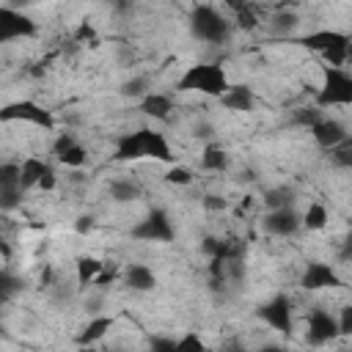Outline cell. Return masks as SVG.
<instances>
[{
	"instance_id": "obj_33",
	"label": "cell",
	"mask_w": 352,
	"mask_h": 352,
	"mask_svg": "<svg viewBox=\"0 0 352 352\" xmlns=\"http://www.w3.org/2000/svg\"><path fill=\"white\" fill-rule=\"evenodd\" d=\"M176 349H195V352H201L204 349V341L195 333H187V336L176 338Z\"/></svg>"
},
{
	"instance_id": "obj_10",
	"label": "cell",
	"mask_w": 352,
	"mask_h": 352,
	"mask_svg": "<svg viewBox=\"0 0 352 352\" xmlns=\"http://www.w3.org/2000/svg\"><path fill=\"white\" fill-rule=\"evenodd\" d=\"M336 336H341L338 333V319L324 308H314L308 314V344L319 346V344L333 341Z\"/></svg>"
},
{
	"instance_id": "obj_13",
	"label": "cell",
	"mask_w": 352,
	"mask_h": 352,
	"mask_svg": "<svg viewBox=\"0 0 352 352\" xmlns=\"http://www.w3.org/2000/svg\"><path fill=\"white\" fill-rule=\"evenodd\" d=\"M41 187V190H52L55 187V170L52 165H47L44 160H36V157H28L22 162V187Z\"/></svg>"
},
{
	"instance_id": "obj_16",
	"label": "cell",
	"mask_w": 352,
	"mask_h": 352,
	"mask_svg": "<svg viewBox=\"0 0 352 352\" xmlns=\"http://www.w3.org/2000/svg\"><path fill=\"white\" fill-rule=\"evenodd\" d=\"M220 102L228 107V110H239V113H250L253 104H256V96L248 85H228V91L220 96Z\"/></svg>"
},
{
	"instance_id": "obj_39",
	"label": "cell",
	"mask_w": 352,
	"mask_h": 352,
	"mask_svg": "<svg viewBox=\"0 0 352 352\" xmlns=\"http://www.w3.org/2000/svg\"><path fill=\"white\" fill-rule=\"evenodd\" d=\"M74 228H77V234H88V231L94 228V217H91V214H82V217H77Z\"/></svg>"
},
{
	"instance_id": "obj_19",
	"label": "cell",
	"mask_w": 352,
	"mask_h": 352,
	"mask_svg": "<svg viewBox=\"0 0 352 352\" xmlns=\"http://www.w3.org/2000/svg\"><path fill=\"white\" fill-rule=\"evenodd\" d=\"M110 327H113V319H110V316H94V319L82 327V333L77 336V344H94V341H99Z\"/></svg>"
},
{
	"instance_id": "obj_21",
	"label": "cell",
	"mask_w": 352,
	"mask_h": 352,
	"mask_svg": "<svg viewBox=\"0 0 352 352\" xmlns=\"http://www.w3.org/2000/svg\"><path fill=\"white\" fill-rule=\"evenodd\" d=\"M201 168L204 170H226L228 168V154H226V148H220V146H206L204 148V154H201Z\"/></svg>"
},
{
	"instance_id": "obj_4",
	"label": "cell",
	"mask_w": 352,
	"mask_h": 352,
	"mask_svg": "<svg viewBox=\"0 0 352 352\" xmlns=\"http://www.w3.org/2000/svg\"><path fill=\"white\" fill-rule=\"evenodd\" d=\"M349 36L338 33V30H314L302 38H297V44L319 52L330 66H344L346 63V52H349Z\"/></svg>"
},
{
	"instance_id": "obj_14",
	"label": "cell",
	"mask_w": 352,
	"mask_h": 352,
	"mask_svg": "<svg viewBox=\"0 0 352 352\" xmlns=\"http://www.w3.org/2000/svg\"><path fill=\"white\" fill-rule=\"evenodd\" d=\"M52 154L58 157V162H63L69 168L85 165V148L77 143V138L72 132H60L58 135V140L52 143Z\"/></svg>"
},
{
	"instance_id": "obj_37",
	"label": "cell",
	"mask_w": 352,
	"mask_h": 352,
	"mask_svg": "<svg viewBox=\"0 0 352 352\" xmlns=\"http://www.w3.org/2000/svg\"><path fill=\"white\" fill-rule=\"evenodd\" d=\"M204 206H206L209 212H223V209L228 206V201L220 198V195H206V198H204Z\"/></svg>"
},
{
	"instance_id": "obj_38",
	"label": "cell",
	"mask_w": 352,
	"mask_h": 352,
	"mask_svg": "<svg viewBox=\"0 0 352 352\" xmlns=\"http://www.w3.org/2000/svg\"><path fill=\"white\" fill-rule=\"evenodd\" d=\"M192 135H195V138H201V140H209V138L214 135V129H212V124H209V121H198V124L192 126Z\"/></svg>"
},
{
	"instance_id": "obj_34",
	"label": "cell",
	"mask_w": 352,
	"mask_h": 352,
	"mask_svg": "<svg viewBox=\"0 0 352 352\" xmlns=\"http://www.w3.org/2000/svg\"><path fill=\"white\" fill-rule=\"evenodd\" d=\"M338 333L341 336H352V305H344L338 314Z\"/></svg>"
},
{
	"instance_id": "obj_42",
	"label": "cell",
	"mask_w": 352,
	"mask_h": 352,
	"mask_svg": "<svg viewBox=\"0 0 352 352\" xmlns=\"http://www.w3.org/2000/svg\"><path fill=\"white\" fill-rule=\"evenodd\" d=\"M99 305H102V297L96 294V297H91V300L85 302V311H91V314H99Z\"/></svg>"
},
{
	"instance_id": "obj_24",
	"label": "cell",
	"mask_w": 352,
	"mask_h": 352,
	"mask_svg": "<svg viewBox=\"0 0 352 352\" xmlns=\"http://www.w3.org/2000/svg\"><path fill=\"white\" fill-rule=\"evenodd\" d=\"M327 226V209L322 204H308L305 214H302V228L308 231H319Z\"/></svg>"
},
{
	"instance_id": "obj_44",
	"label": "cell",
	"mask_w": 352,
	"mask_h": 352,
	"mask_svg": "<svg viewBox=\"0 0 352 352\" xmlns=\"http://www.w3.org/2000/svg\"><path fill=\"white\" fill-rule=\"evenodd\" d=\"M352 60V41H349V52H346V63Z\"/></svg>"
},
{
	"instance_id": "obj_22",
	"label": "cell",
	"mask_w": 352,
	"mask_h": 352,
	"mask_svg": "<svg viewBox=\"0 0 352 352\" xmlns=\"http://www.w3.org/2000/svg\"><path fill=\"white\" fill-rule=\"evenodd\" d=\"M264 204H267L270 209L292 206V204H294V190H292V187H286V184L272 187V190H267V192H264Z\"/></svg>"
},
{
	"instance_id": "obj_5",
	"label": "cell",
	"mask_w": 352,
	"mask_h": 352,
	"mask_svg": "<svg viewBox=\"0 0 352 352\" xmlns=\"http://www.w3.org/2000/svg\"><path fill=\"white\" fill-rule=\"evenodd\" d=\"M316 104L319 107L352 104V72L327 63L324 66V77H322V88L316 94Z\"/></svg>"
},
{
	"instance_id": "obj_3",
	"label": "cell",
	"mask_w": 352,
	"mask_h": 352,
	"mask_svg": "<svg viewBox=\"0 0 352 352\" xmlns=\"http://www.w3.org/2000/svg\"><path fill=\"white\" fill-rule=\"evenodd\" d=\"M190 33L204 44H226L231 36V22L212 6H195L190 11Z\"/></svg>"
},
{
	"instance_id": "obj_23",
	"label": "cell",
	"mask_w": 352,
	"mask_h": 352,
	"mask_svg": "<svg viewBox=\"0 0 352 352\" xmlns=\"http://www.w3.org/2000/svg\"><path fill=\"white\" fill-rule=\"evenodd\" d=\"M102 270H104L102 261H96V258H91V256H82V258L77 261V283H80V286H88Z\"/></svg>"
},
{
	"instance_id": "obj_18",
	"label": "cell",
	"mask_w": 352,
	"mask_h": 352,
	"mask_svg": "<svg viewBox=\"0 0 352 352\" xmlns=\"http://www.w3.org/2000/svg\"><path fill=\"white\" fill-rule=\"evenodd\" d=\"M140 110H143L146 116H151V118L168 121V116H170V110H173V102H170V96H165V94H146V96L140 99Z\"/></svg>"
},
{
	"instance_id": "obj_31",
	"label": "cell",
	"mask_w": 352,
	"mask_h": 352,
	"mask_svg": "<svg viewBox=\"0 0 352 352\" xmlns=\"http://www.w3.org/2000/svg\"><path fill=\"white\" fill-rule=\"evenodd\" d=\"M236 14V25L242 28V30H256V25H258V19H256V14H253V8L245 3L242 8H236L234 11Z\"/></svg>"
},
{
	"instance_id": "obj_11",
	"label": "cell",
	"mask_w": 352,
	"mask_h": 352,
	"mask_svg": "<svg viewBox=\"0 0 352 352\" xmlns=\"http://www.w3.org/2000/svg\"><path fill=\"white\" fill-rule=\"evenodd\" d=\"M264 228L272 236H294L302 228V214L294 212V206H280V209H270V214L264 217Z\"/></svg>"
},
{
	"instance_id": "obj_27",
	"label": "cell",
	"mask_w": 352,
	"mask_h": 352,
	"mask_svg": "<svg viewBox=\"0 0 352 352\" xmlns=\"http://www.w3.org/2000/svg\"><path fill=\"white\" fill-rule=\"evenodd\" d=\"M272 33H278V36H286V33H292L294 28H297V14L294 11H278L275 16H272Z\"/></svg>"
},
{
	"instance_id": "obj_12",
	"label": "cell",
	"mask_w": 352,
	"mask_h": 352,
	"mask_svg": "<svg viewBox=\"0 0 352 352\" xmlns=\"http://www.w3.org/2000/svg\"><path fill=\"white\" fill-rule=\"evenodd\" d=\"M300 286L308 289V292H316V289H336V286H341V278H338V272H336L330 264H324V261H308V264H305V272H302V278H300Z\"/></svg>"
},
{
	"instance_id": "obj_7",
	"label": "cell",
	"mask_w": 352,
	"mask_h": 352,
	"mask_svg": "<svg viewBox=\"0 0 352 352\" xmlns=\"http://www.w3.org/2000/svg\"><path fill=\"white\" fill-rule=\"evenodd\" d=\"M0 121H30L41 129H55V118L50 110H44L41 104L22 99V102H11L0 110Z\"/></svg>"
},
{
	"instance_id": "obj_30",
	"label": "cell",
	"mask_w": 352,
	"mask_h": 352,
	"mask_svg": "<svg viewBox=\"0 0 352 352\" xmlns=\"http://www.w3.org/2000/svg\"><path fill=\"white\" fill-rule=\"evenodd\" d=\"M6 184H22V165H16V162L0 165V187H6Z\"/></svg>"
},
{
	"instance_id": "obj_32",
	"label": "cell",
	"mask_w": 352,
	"mask_h": 352,
	"mask_svg": "<svg viewBox=\"0 0 352 352\" xmlns=\"http://www.w3.org/2000/svg\"><path fill=\"white\" fill-rule=\"evenodd\" d=\"M165 182H168V184H190V182H192V173H190V168H184V165H173V168L165 173Z\"/></svg>"
},
{
	"instance_id": "obj_28",
	"label": "cell",
	"mask_w": 352,
	"mask_h": 352,
	"mask_svg": "<svg viewBox=\"0 0 352 352\" xmlns=\"http://www.w3.org/2000/svg\"><path fill=\"white\" fill-rule=\"evenodd\" d=\"M322 118V110H319V104L316 107H297L294 113H292V124H297V126H305V129H311L316 121Z\"/></svg>"
},
{
	"instance_id": "obj_17",
	"label": "cell",
	"mask_w": 352,
	"mask_h": 352,
	"mask_svg": "<svg viewBox=\"0 0 352 352\" xmlns=\"http://www.w3.org/2000/svg\"><path fill=\"white\" fill-rule=\"evenodd\" d=\"M124 283L135 292H151L157 286V278L146 264H129L124 270Z\"/></svg>"
},
{
	"instance_id": "obj_36",
	"label": "cell",
	"mask_w": 352,
	"mask_h": 352,
	"mask_svg": "<svg viewBox=\"0 0 352 352\" xmlns=\"http://www.w3.org/2000/svg\"><path fill=\"white\" fill-rule=\"evenodd\" d=\"M148 346H151L154 352H176V338H162V336H157V338L148 341Z\"/></svg>"
},
{
	"instance_id": "obj_2",
	"label": "cell",
	"mask_w": 352,
	"mask_h": 352,
	"mask_svg": "<svg viewBox=\"0 0 352 352\" xmlns=\"http://www.w3.org/2000/svg\"><path fill=\"white\" fill-rule=\"evenodd\" d=\"M176 88L179 91H198V94L220 99L228 91V77H226L223 66H217V63H195L179 77Z\"/></svg>"
},
{
	"instance_id": "obj_43",
	"label": "cell",
	"mask_w": 352,
	"mask_h": 352,
	"mask_svg": "<svg viewBox=\"0 0 352 352\" xmlns=\"http://www.w3.org/2000/svg\"><path fill=\"white\" fill-rule=\"evenodd\" d=\"M36 0H11V8H22V6H30Z\"/></svg>"
},
{
	"instance_id": "obj_35",
	"label": "cell",
	"mask_w": 352,
	"mask_h": 352,
	"mask_svg": "<svg viewBox=\"0 0 352 352\" xmlns=\"http://www.w3.org/2000/svg\"><path fill=\"white\" fill-rule=\"evenodd\" d=\"M330 151H333L336 165H341V168H349V170H352V146H349V148L336 146V148H330Z\"/></svg>"
},
{
	"instance_id": "obj_25",
	"label": "cell",
	"mask_w": 352,
	"mask_h": 352,
	"mask_svg": "<svg viewBox=\"0 0 352 352\" xmlns=\"http://www.w3.org/2000/svg\"><path fill=\"white\" fill-rule=\"evenodd\" d=\"M22 192H25L22 184H6V187H0V209L3 212L16 209L22 204Z\"/></svg>"
},
{
	"instance_id": "obj_8",
	"label": "cell",
	"mask_w": 352,
	"mask_h": 352,
	"mask_svg": "<svg viewBox=\"0 0 352 352\" xmlns=\"http://www.w3.org/2000/svg\"><path fill=\"white\" fill-rule=\"evenodd\" d=\"M36 36V22L30 16H25L19 8H0V41H14V38H28Z\"/></svg>"
},
{
	"instance_id": "obj_6",
	"label": "cell",
	"mask_w": 352,
	"mask_h": 352,
	"mask_svg": "<svg viewBox=\"0 0 352 352\" xmlns=\"http://www.w3.org/2000/svg\"><path fill=\"white\" fill-rule=\"evenodd\" d=\"M135 239L143 242H170L173 239V223L165 209H151L143 220H138L129 231Z\"/></svg>"
},
{
	"instance_id": "obj_9",
	"label": "cell",
	"mask_w": 352,
	"mask_h": 352,
	"mask_svg": "<svg viewBox=\"0 0 352 352\" xmlns=\"http://www.w3.org/2000/svg\"><path fill=\"white\" fill-rule=\"evenodd\" d=\"M258 319H264L278 333H292V300L286 294H275L270 302H264L258 311Z\"/></svg>"
},
{
	"instance_id": "obj_26",
	"label": "cell",
	"mask_w": 352,
	"mask_h": 352,
	"mask_svg": "<svg viewBox=\"0 0 352 352\" xmlns=\"http://www.w3.org/2000/svg\"><path fill=\"white\" fill-rule=\"evenodd\" d=\"M22 286H25L22 278H16L11 270H3V272H0V300H3V302H8L16 292H22Z\"/></svg>"
},
{
	"instance_id": "obj_1",
	"label": "cell",
	"mask_w": 352,
	"mask_h": 352,
	"mask_svg": "<svg viewBox=\"0 0 352 352\" xmlns=\"http://www.w3.org/2000/svg\"><path fill=\"white\" fill-rule=\"evenodd\" d=\"M116 160L121 162H129V160H143V157H151V160H160V162H173V151L165 140L162 132H154V129H138V132H126L116 140Z\"/></svg>"
},
{
	"instance_id": "obj_29",
	"label": "cell",
	"mask_w": 352,
	"mask_h": 352,
	"mask_svg": "<svg viewBox=\"0 0 352 352\" xmlns=\"http://www.w3.org/2000/svg\"><path fill=\"white\" fill-rule=\"evenodd\" d=\"M148 94V80L146 77H132L121 85V96H132V99H143Z\"/></svg>"
},
{
	"instance_id": "obj_41",
	"label": "cell",
	"mask_w": 352,
	"mask_h": 352,
	"mask_svg": "<svg viewBox=\"0 0 352 352\" xmlns=\"http://www.w3.org/2000/svg\"><path fill=\"white\" fill-rule=\"evenodd\" d=\"M341 258H352V231L344 236V242H341Z\"/></svg>"
},
{
	"instance_id": "obj_20",
	"label": "cell",
	"mask_w": 352,
	"mask_h": 352,
	"mask_svg": "<svg viewBox=\"0 0 352 352\" xmlns=\"http://www.w3.org/2000/svg\"><path fill=\"white\" fill-rule=\"evenodd\" d=\"M110 198L118 204H129V201L140 198V187L132 179H116V182H110Z\"/></svg>"
},
{
	"instance_id": "obj_15",
	"label": "cell",
	"mask_w": 352,
	"mask_h": 352,
	"mask_svg": "<svg viewBox=\"0 0 352 352\" xmlns=\"http://www.w3.org/2000/svg\"><path fill=\"white\" fill-rule=\"evenodd\" d=\"M311 135H314V140H316L322 148H336V146H341V143L346 140L344 124L336 121V118H324V116L311 126Z\"/></svg>"
},
{
	"instance_id": "obj_40",
	"label": "cell",
	"mask_w": 352,
	"mask_h": 352,
	"mask_svg": "<svg viewBox=\"0 0 352 352\" xmlns=\"http://www.w3.org/2000/svg\"><path fill=\"white\" fill-rule=\"evenodd\" d=\"M96 33H94V28L88 25V22H80V28H77V33H74V38L77 41H85V38H94Z\"/></svg>"
}]
</instances>
